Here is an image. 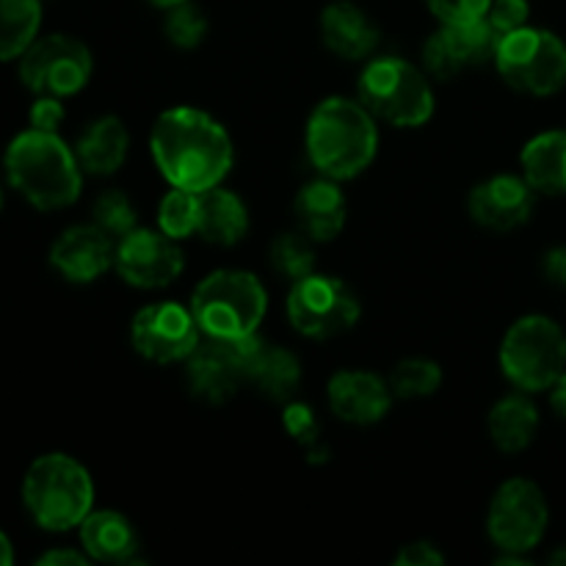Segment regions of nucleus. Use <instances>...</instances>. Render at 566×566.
I'll list each match as a JSON object with an SVG mask.
<instances>
[{"label": "nucleus", "mask_w": 566, "mask_h": 566, "mask_svg": "<svg viewBox=\"0 0 566 566\" xmlns=\"http://www.w3.org/2000/svg\"><path fill=\"white\" fill-rule=\"evenodd\" d=\"M269 310L263 282L249 271L221 269L205 276L191 296L199 329L219 340H241L258 332Z\"/></svg>", "instance_id": "5"}, {"label": "nucleus", "mask_w": 566, "mask_h": 566, "mask_svg": "<svg viewBox=\"0 0 566 566\" xmlns=\"http://www.w3.org/2000/svg\"><path fill=\"white\" fill-rule=\"evenodd\" d=\"M398 566H440L446 564V556L437 551L431 542H409L396 556Z\"/></svg>", "instance_id": "37"}, {"label": "nucleus", "mask_w": 566, "mask_h": 566, "mask_svg": "<svg viewBox=\"0 0 566 566\" xmlns=\"http://www.w3.org/2000/svg\"><path fill=\"white\" fill-rule=\"evenodd\" d=\"M6 177L11 188L39 210L70 208L81 197L83 169L75 149L59 133L25 130L6 147Z\"/></svg>", "instance_id": "3"}, {"label": "nucleus", "mask_w": 566, "mask_h": 566, "mask_svg": "<svg viewBox=\"0 0 566 566\" xmlns=\"http://www.w3.org/2000/svg\"><path fill=\"white\" fill-rule=\"evenodd\" d=\"M495 66L517 92L547 97L566 86V44L553 31L525 25L501 39Z\"/></svg>", "instance_id": "8"}, {"label": "nucleus", "mask_w": 566, "mask_h": 566, "mask_svg": "<svg viewBox=\"0 0 566 566\" xmlns=\"http://www.w3.org/2000/svg\"><path fill=\"white\" fill-rule=\"evenodd\" d=\"M551 564H558V566H566V545L562 547V551H556L551 556Z\"/></svg>", "instance_id": "42"}, {"label": "nucleus", "mask_w": 566, "mask_h": 566, "mask_svg": "<svg viewBox=\"0 0 566 566\" xmlns=\"http://www.w3.org/2000/svg\"><path fill=\"white\" fill-rule=\"evenodd\" d=\"M542 271H545L547 282L566 287V247H556L545 254L542 260Z\"/></svg>", "instance_id": "38"}, {"label": "nucleus", "mask_w": 566, "mask_h": 566, "mask_svg": "<svg viewBox=\"0 0 566 566\" xmlns=\"http://www.w3.org/2000/svg\"><path fill=\"white\" fill-rule=\"evenodd\" d=\"M149 3H155V6H160V9H171V6H177V3H182V0H149Z\"/></svg>", "instance_id": "43"}, {"label": "nucleus", "mask_w": 566, "mask_h": 566, "mask_svg": "<svg viewBox=\"0 0 566 566\" xmlns=\"http://www.w3.org/2000/svg\"><path fill=\"white\" fill-rule=\"evenodd\" d=\"M94 224L99 230L108 232L111 238H125L127 232H133L138 227V213H136V205L130 202L125 191L119 188H111V191H103L94 202Z\"/></svg>", "instance_id": "33"}, {"label": "nucleus", "mask_w": 566, "mask_h": 566, "mask_svg": "<svg viewBox=\"0 0 566 566\" xmlns=\"http://www.w3.org/2000/svg\"><path fill=\"white\" fill-rule=\"evenodd\" d=\"M551 390H553V396H551L553 409H556V412L566 420V370L562 376H558V381L551 387Z\"/></svg>", "instance_id": "40"}, {"label": "nucleus", "mask_w": 566, "mask_h": 566, "mask_svg": "<svg viewBox=\"0 0 566 566\" xmlns=\"http://www.w3.org/2000/svg\"><path fill=\"white\" fill-rule=\"evenodd\" d=\"M114 238L97 224H77L61 232L50 249V265L75 285L99 280L114 265Z\"/></svg>", "instance_id": "17"}, {"label": "nucleus", "mask_w": 566, "mask_h": 566, "mask_svg": "<svg viewBox=\"0 0 566 566\" xmlns=\"http://www.w3.org/2000/svg\"><path fill=\"white\" fill-rule=\"evenodd\" d=\"M249 232V210L238 193L216 186L199 193L197 235L216 247H232Z\"/></svg>", "instance_id": "24"}, {"label": "nucleus", "mask_w": 566, "mask_h": 566, "mask_svg": "<svg viewBox=\"0 0 566 566\" xmlns=\"http://www.w3.org/2000/svg\"><path fill=\"white\" fill-rule=\"evenodd\" d=\"M379 149L376 116L363 103L329 97L318 103L307 122L310 164L329 180H352L363 175Z\"/></svg>", "instance_id": "2"}, {"label": "nucleus", "mask_w": 566, "mask_h": 566, "mask_svg": "<svg viewBox=\"0 0 566 566\" xmlns=\"http://www.w3.org/2000/svg\"><path fill=\"white\" fill-rule=\"evenodd\" d=\"M199 221V193L171 188L158 208V227L175 241L191 238Z\"/></svg>", "instance_id": "30"}, {"label": "nucleus", "mask_w": 566, "mask_h": 566, "mask_svg": "<svg viewBox=\"0 0 566 566\" xmlns=\"http://www.w3.org/2000/svg\"><path fill=\"white\" fill-rule=\"evenodd\" d=\"M22 503L39 528L53 534L77 528L92 512V475L66 453L39 457L22 479Z\"/></svg>", "instance_id": "4"}, {"label": "nucleus", "mask_w": 566, "mask_h": 566, "mask_svg": "<svg viewBox=\"0 0 566 566\" xmlns=\"http://www.w3.org/2000/svg\"><path fill=\"white\" fill-rule=\"evenodd\" d=\"M188 390L208 403H227L247 381L241 340H199L191 357L186 359Z\"/></svg>", "instance_id": "15"}, {"label": "nucleus", "mask_w": 566, "mask_h": 566, "mask_svg": "<svg viewBox=\"0 0 566 566\" xmlns=\"http://www.w3.org/2000/svg\"><path fill=\"white\" fill-rule=\"evenodd\" d=\"M28 119H31L33 130L59 133V125L64 122V105H61L59 97H36Z\"/></svg>", "instance_id": "36"}, {"label": "nucleus", "mask_w": 566, "mask_h": 566, "mask_svg": "<svg viewBox=\"0 0 566 566\" xmlns=\"http://www.w3.org/2000/svg\"><path fill=\"white\" fill-rule=\"evenodd\" d=\"M9 564H14V551H11L9 536L0 531V566H9Z\"/></svg>", "instance_id": "41"}, {"label": "nucleus", "mask_w": 566, "mask_h": 566, "mask_svg": "<svg viewBox=\"0 0 566 566\" xmlns=\"http://www.w3.org/2000/svg\"><path fill=\"white\" fill-rule=\"evenodd\" d=\"M130 149V133L119 116H99L77 136L75 158L86 175L105 177L122 169Z\"/></svg>", "instance_id": "23"}, {"label": "nucleus", "mask_w": 566, "mask_h": 566, "mask_svg": "<svg viewBox=\"0 0 566 566\" xmlns=\"http://www.w3.org/2000/svg\"><path fill=\"white\" fill-rule=\"evenodd\" d=\"M442 368L434 359L409 357L392 368L390 387L398 398H429L440 390Z\"/></svg>", "instance_id": "29"}, {"label": "nucleus", "mask_w": 566, "mask_h": 566, "mask_svg": "<svg viewBox=\"0 0 566 566\" xmlns=\"http://www.w3.org/2000/svg\"><path fill=\"white\" fill-rule=\"evenodd\" d=\"M88 562V556L86 553H77V551H48L44 553V556H39V566H48V564H53V566H59V564H72V566H83Z\"/></svg>", "instance_id": "39"}, {"label": "nucleus", "mask_w": 566, "mask_h": 566, "mask_svg": "<svg viewBox=\"0 0 566 566\" xmlns=\"http://www.w3.org/2000/svg\"><path fill=\"white\" fill-rule=\"evenodd\" d=\"M42 0H0V61H14L36 42Z\"/></svg>", "instance_id": "27"}, {"label": "nucleus", "mask_w": 566, "mask_h": 566, "mask_svg": "<svg viewBox=\"0 0 566 566\" xmlns=\"http://www.w3.org/2000/svg\"><path fill=\"white\" fill-rule=\"evenodd\" d=\"M359 103L396 127H420L434 116V88L403 59H376L359 75Z\"/></svg>", "instance_id": "6"}, {"label": "nucleus", "mask_w": 566, "mask_h": 566, "mask_svg": "<svg viewBox=\"0 0 566 566\" xmlns=\"http://www.w3.org/2000/svg\"><path fill=\"white\" fill-rule=\"evenodd\" d=\"M359 302L337 276L310 274L293 282L287 293V318L293 329L313 340H326L352 329L359 321Z\"/></svg>", "instance_id": "10"}, {"label": "nucleus", "mask_w": 566, "mask_h": 566, "mask_svg": "<svg viewBox=\"0 0 566 566\" xmlns=\"http://www.w3.org/2000/svg\"><path fill=\"white\" fill-rule=\"evenodd\" d=\"M81 531L83 553L94 562L103 564H133L138 562L136 528L130 520L119 512H88L86 520L77 525Z\"/></svg>", "instance_id": "22"}, {"label": "nucleus", "mask_w": 566, "mask_h": 566, "mask_svg": "<svg viewBox=\"0 0 566 566\" xmlns=\"http://www.w3.org/2000/svg\"><path fill=\"white\" fill-rule=\"evenodd\" d=\"M536 191L525 177L495 175L470 191L468 208L479 227L492 232H512L531 219Z\"/></svg>", "instance_id": "16"}, {"label": "nucleus", "mask_w": 566, "mask_h": 566, "mask_svg": "<svg viewBox=\"0 0 566 566\" xmlns=\"http://www.w3.org/2000/svg\"><path fill=\"white\" fill-rule=\"evenodd\" d=\"M114 265L127 285L155 291L171 285L182 274L186 258L175 238L166 235L164 230L155 232L136 227L116 243Z\"/></svg>", "instance_id": "13"}, {"label": "nucleus", "mask_w": 566, "mask_h": 566, "mask_svg": "<svg viewBox=\"0 0 566 566\" xmlns=\"http://www.w3.org/2000/svg\"><path fill=\"white\" fill-rule=\"evenodd\" d=\"M490 437L503 453H520L539 434V412L536 403L523 392L501 398L490 412Z\"/></svg>", "instance_id": "26"}, {"label": "nucleus", "mask_w": 566, "mask_h": 566, "mask_svg": "<svg viewBox=\"0 0 566 566\" xmlns=\"http://www.w3.org/2000/svg\"><path fill=\"white\" fill-rule=\"evenodd\" d=\"M332 412L354 426L379 423L392 407V387L368 370H340L326 387Z\"/></svg>", "instance_id": "18"}, {"label": "nucleus", "mask_w": 566, "mask_h": 566, "mask_svg": "<svg viewBox=\"0 0 566 566\" xmlns=\"http://www.w3.org/2000/svg\"><path fill=\"white\" fill-rule=\"evenodd\" d=\"M199 324L191 307L177 302L147 304L130 324V337L144 359L158 365L186 363L199 346Z\"/></svg>", "instance_id": "12"}, {"label": "nucleus", "mask_w": 566, "mask_h": 566, "mask_svg": "<svg viewBox=\"0 0 566 566\" xmlns=\"http://www.w3.org/2000/svg\"><path fill=\"white\" fill-rule=\"evenodd\" d=\"M282 426H285L287 434L302 446V451L307 453L310 462H329V448L324 446V437H321V423L307 403L287 401L285 412H282Z\"/></svg>", "instance_id": "31"}, {"label": "nucleus", "mask_w": 566, "mask_h": 566, "mask_svg": "<svg viewBox=\"0 0 566 566\" xmlns=\"http://www.w3.org/2000/svg\"><path fill=\"white\" fill-rule=\"evenodd\" d=\"M497 44L501 36L492 31L484 17L473 22H442L440 31L431 33L423 48L426 70L437 81H451L470 66L495 59Z\"/></svg>", "instance_id": "14"}, {"label": "nucleus", "mask_w": 566, "mask_h": 566, "mask_svg": "<svg viewBox=\"0 0 566 566\" xmlns=\"http://www.w3.org/2000/svg\"><path fill=\"white\" fill-rule=\"evenodd\" d=\"M166 11L169 14H166L164 33L175 48L193 50L205 42V36H208V17H205V11L197 3L182 0V3L171 6Z\"/></svg>", "instance_id": "32"}, {"label": "nucleus", "mask_w": 566, "mask_h": 566, "mask_svg": "<svg viewBox=\"0 0 566 566\" xmlns=\"http://www.w3.org/2000/svg\"><path fill=\"white\" fill-rule=\"evenodd\" d=\"M426 3L440 22H473L486 14L492 0H426Z\"/></svg>", "instance_id": "35"}, {"label": "nucleus", "mask_w": 566, "mask_h": 566, "mask_svg": "<svg viewBox=\"0 0 566 566\" xmlns=\"http://www.w3.org/2000/svg\"><path fill=\"white\" fill-rule=\"evenodd\" d=\"M0 208H3V191H0Z\"/></svg>", "instance_id": "44"}, {"label": "nucleus", "mask_w": 566, "mask_h": 566, "mask_svg": "<svg viewBox=\"0 0 566 566\" xmlns=\"http://www.w3.org/2000/svg\"><path fill=\"white\" fill-rule=\"evenodd\" d=\"M92 70V50L70 33L36 39L20 55V81L36 97H72L86 86Z\"/></svg>", "instance_id": "9"}, {"label": "nucleus", "mask_w": 566, "mask_h": 566, "mask_svg": "<svg viewBox=\"0 0 566 566\" xmlns=\"http://www.w3.org/2000/svg\"><path fill=\"white\" fill-rule=\"evenodd\" d=\"M293 210H296L298 230L307 232L315 243L335 241L346 227V193L340 191L337 180H329V177L298 188Z\"/></svg>", "instance_id": "21"}, {"label": "nucleus", "mask_w": 566, "mask_h": 566, "mask_svg": "<svg viewBox=\"0 0 566 566\" xmlns=\"http://www.w3.org/2000/svg\"><path fill=\"white\" fill-rule=\"evenodd\" d=\"M321 39L340 59L363 61L379 44V25L352 0H335L321 14Z\"/></svg>", "instance_id": "20"}, {"label": "nucleus", "mask_w": 566, "mask_h": 566, "mask_svg": "<svg viewBox=\"0 0 566 566\" xmlns=\"http://www.w3.org/2000/svg\"><path fill=\"white\" fill-rule=\"evenodd\" d=\"M241 352L243 365H247V381L258 387V392H263L269 401L280 403H287L296 396L298 385H302V365H298L296 354L263 340L258 332L241 337Z\"/></svg>", "instance_id": "19"}, {"label": "nucleus", "mask_w": 566, "mask_h": 566, "mask_svg": "<svg viewBox=\"0 0 566 566\" xmlns=\"http://www.w3.org/2000/svg\"><path fill=\"white\" fill-rule=\"evenodd\" d=\"M547 523H551V512H547L545 495L528 479H512L501 484L486 514L490 539L495 542L497 551L514 553V556L534 551L545 539Z\"/></svg>", "instance_id": "11"}, {"label": "nucleus", "mask_w": 566, "mask_h": 566, "mask_svg": "<svg viewBox=\"0 0 566 566\" xmlns=\"http://www.w3.org/2000/svg\"><path fill=\"white\" fill-rule=\"evenodd\" d=\"M520 166L536 193L566 197V130H547L531 138L520 155Z\"/></svg>", "instance_id": "25"}, {"label": "nucleus", "mask_w": 566, "mask_h": 566, "mask_svg": "<svg viewBox=\"0 0 566 566\" xmlns=\"http://www.w3.org/2000/svg\"><path fill=\"white\" fill-rule=\"evenodd\" d=\"M531 6L528 0H492L490 9H486L484 20L490 22L492 31L497 36H509V33L520 31V28L528 25Z\"/></svg>", "instance_id": "34"}, {"label": "nucleus", "mask_w": 566, "mask_h": 566, "mask_svg": "<svg viewBox=\"0 0 566 566\" xmlns=\"http://www.w3.org/2000/svg\"><path fill=\"white\" fill-rule=\"evenodd\" d=\"M271 265L291 282L315 274V241L307 232H282L271 243Z\"/></svg>", "instance_id": "28"}, {"label": "nucleus", "mask_w": 566, "mask_h": 566, "mask_svg": "<svg viewBox=\"0 0 566 566\" xmlns=\"http://www.w3.org/2000/svg\"><path fill=\"white\" fill-rule=\"evenodd\" d=\"M501 370L517 390H551L566 370V335L547 315H525L501 343Z\"/></svg>", "instance_id": "7"}, {"label": "nucleus", "mask_w": 566, "mask_h": 566, "mask_svg": "<svg viewBox=\"0 0 566 566\" xmlns=\"http://www.w3.org/2000/svg\"><path fill=\"white\" fill-rule=\"evenodd\" d=\"M149 153L171 188L197 193L221 186L235 158L224 125L188 105L158 116L149 136Z\"/></svg>", "instance_id": "1"}]
</instances>
